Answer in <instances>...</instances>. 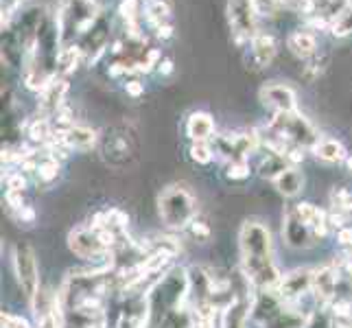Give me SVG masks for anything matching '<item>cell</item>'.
Instances as JSON below:
<instances>
[{
	"mask_svg": "<svg viewBox=\"0 0 352 328\" xmlns=\"http://www.w3.org/2000/svg\"><path fill=\"white\" fill-rule=\"evenodd\" d=\"M190 234L192 237H195L199 243H206V241H208L210 239V234H212V230L208 228V223H204V221H197V219H195V221H192L190 223Z\"/></svg>",
	"mask_w": 352,
	"mask_h": 328,
	"instance_id": "cell-31",
	"label": "cell"
},
{
	"mask_svg": "<svg viewBox=\"0 0 352 328\" xmlns=\"http://www.w3.org/2000/svg\"><path fill=\"white\" fill-rule=\"evenodd\" d=\"M99 18L101 14L94 0H62L55 22L59 46L77 44L79 38L83 40L94 29Z\"/></svg>",
	"mask_w": 352,
	"mask_h": 328,
	"instance_id": "cell-2",
	"label": "cell"
},
{
	"mask_svg": "<svg viewBox=\"0 0 352 328\" xmlns=\"http://www.w3.org/2000/svg\"><path fill=\"white\" fill-rule=\"evenodd\" d=\"M339 267L324 265L320 270H313V298L320 307H329L337 298V285H339Z\"/></svg>",
	"mask_w": 352,
	"mask_h": 328,
	"instance_id": "cell-10",
	"label": "cell"
},
{
	"mask_svg": "<svg viewBox=\"0 0 352 328\" xmlns=\"http://www.w3.org/2000/svg\"><path fill=\"white\" fill-rule=\"evenodd\" d=\"M11 267H14V276L16 283L22 291V296L27 298V302L35 300V296L40 294V267H38V256H35V250L29 243H16L14 252H11Z\"/></svg>",
	"mask_w": 352,
	"mask_h": 328,
	"instance_id": "cell-5",
	"label": "cell"
},
{
	"mask_svg": "<svg viewBox=\"0 0 352 328\" xmlns=\"http://www.w3.org/2000/svg\"><path fill=\"white\" fill-rule=\"evenodd\" d=\"M53 133H55V129H53L51 118H35L27 129L29 140L33 144H42V147L53 138Z\"/></svg>",
	"mask_w": 352,
	"mask_h": 328,
	"instance_id": "cell-23",
	"label": "cell"
},
{
	"mask_svg": "<svg viewBox=\"0 0 352 328\" xmlns=\"http://www.w3.org/2000/svg\"><path fill=\"white\" fill-rule=\"evenodd\" d=\"M241 272L245 274L254 291L276 289L280 283V270L274 259V243L270 228L261 221H245L239 232Z\"/></svg>",
	"mask_w": 352,
	"mask_h": 328,
	"instance_id": "cell-1",
	"label": "cell"
},
{
	"mask_svg": "<svg viewBox=\"0 0 352 328\" xmlns=\"http://www.w3.org/2000/svg\"><path fill=\"white\" fill-rule=\"evenodd\" d=\"M160 75H171L173 72V62L171 59H160V64H157V68H155Z\"/></svg>",
	"mask_w": 352,
	"mask_h": 328,
	"instance_id": "cell-38",
	"label": "cell"
},
{
	"mask_svg": "<svg viewBox=\"0 0 352 328\" xmlns=\"http://www.w3.org/2000/svg\"><path fill=\"white\" fill-rule=\"evenodd\" d=\"M252 175V166L248 160H232L226 166V177L230 182H245Z\"/></svg>",
	"mask_w": 352,
	"mask_h": 328,
	"instance_id": "cell-26",
	"label": "cell"
},
{
	"mask_svg": "<svg viewBox=\"0 0 352 328\" xmlns=\"http://www.w3.org/2000/svg\"><path fill=\"white\" fill-rule=\"evenodd\" d=\"M313 155L318 160L326 162V164H337V162H346L348 160V151L339 140L335 138H320L315 142V147L311 149Z\"/></svg>",
	"mask_w": 352,
	"mask_h": 328,
	"instance_id": "cell-18",
	"label": "cell"
},
{
	"mask_svg": "<svg viewBox=\"0 0 352 328\" xmlns=\"http://www.w3.org/2000/svg\"><path fill=\"white\" fill-rule=\"evenodd\" d=\"M337 243L342 248L352 250V226H344L342 230H337Z\"/></svg>",
	"mask_w": 352,
	"mask_h": 328,
	"instance_id": "cell-34",
	"label": "cell"
},
{
	"mask_svg": "<svg viewBox=\"0 0 352 328\" xmlns=\"http://www.w3.org/2000/svg\"><path fill=\"white\" fill-rule=\"evenodd\" d=\"M168 16H171V5L166 0H147V5H144V18H147V22L153 29L166 24Z\"/></svg>",
	"mask_w": 352,
	"mask_h": 328,
	"instance_id": "cell-22",
	"label": "cell"
},
{
	"mask_svg": "<svg viewBox=\"0 0 352 328\" xmlns=\"http://www.w3.org/2000/svg\"><path fill=\"white\" fill-rule=\"evenodd\" d=\"M16 217H18V221H22V223H35V210L31 208V206H24L22 210H18L16 212Z\"/></svg>",
	"mask_w": 352,
	"mask_h": 328,
	"instance_id": "cell-36",
	"label": "cell"
},
{
	"mask_svg": "<svg viewBox=\"0 0 352 328\" xmlns=\"http://www.w3.org/2000/svg\"><path fill=\"white\" fill-rule=\"evenodd\" d=\"M226 14L236 42H252L254 35L258 33V16H261L252 0H228Z\"/></svg>",
	"mask_w": 352,
	"mask_h": 328,
	"instance_id": "cell-6",
	"label": "cell"
},
{
	"mask_svg": "<svg viewBox=\"0 0 352 328\" xmlns=\"http://www.w3.org/2000/svg\"><path fill=\"white\" fill-rule=\"evenodd\" d=\"M3 328H31V324L20 318V315H14V313H3Z\"/></svg>",
	"mask_w": 352,
	"mask_h": 328,
	"instance_id": "cell-32",
	"label": "cell"
},
{
	"mask_svg": "<svg viewBox=\"0 0 352 328\" xmlns=\"http://www.w3.org/2000/svg\"><path fill=\"white\" fill-rule=\"evenodd\" d=\"M276 51H278V44H276V38L272 33H265V31H258L256 35L252 38L250 42V55H252V68L254 70H261V68H267L276 57Z\"/></svg>",
	"mask_w": 352,
	"mask_h": 328,
	"instance_id": "cell-14",
	"label": "cell"
},
{
	"mask_svg": "<svg viewBox=\"0 0 352 328\" xmlns=\"http://www.w3.org/2000/svg\"><path fill=\"white\" fill-rule=\"evenodd\" d=\"M346 166H348L350 171H352V155H348V160H346Z\"/></svg>",
	"mask_w": 352,
	"mask_h": 328,
	"instance_id": "cell-39",
	"label": "cell"
},
{
	"mask_svg": "<svg viewBox=\"0 0 352 328\" xmlns=\"http://www.w3.org/2000/svg\"><path fill=\"white\" fill-rule=\"evenodd\" d=\"M283 239H285L287 245L294 248V250H309V248L315 245V243H318V237H315L313 230L298 217L294 206H289L287 212H285V219H283Z\"/></svg>",
	"mask_w": 352,
	"mask_h": 328,
	"instance_id": "cell-9",
	"label": "cell"
},
{
	"mask_svg": "<svg viewBox=\"0 0 352 328\" xmlns=\"http://www.w3.org/2000/svg\"><path fill=\"white\" fill-rule=\"evenodd\" d=\"M7 190H14V193H24L27 190V175L22 171H16L7 175Z\"/></svg>",
	"mask_w": 352,
	"mask_h": 328,
	"instance_id": "cell-29",
	"label": "cell"
},
{
	"mask_svg": "<svg viewBox=\"0 0 352 328\" xmlns=\"http://www.w3.org/2000/svg\"><path fill=\"white\" fill-rule=\"evenodd\" d=\"M188 155L190 160L199 164V166H206L212 162L214 157V147H210V142H192L190 149H188Z\"/></svg>",
	"mask_w": 352,
	"mask_h": 328,
	"instance_id": "cell-25",
	"label": "cell"
},
{
	"mask_svg": "<svg viewBox=\"0 0 352 328\" xmlns=\"http://www.w3.org/2000/svg\"><path fill=\"white\" fill-rule=\"evenodd\" d=\"M53 140L57 144H62V147H66V149L88 151V149L94 147V142H96V131L90 129V127H83V125H72L66 131H55Z\"/></svg>",
	"mask_w": 352,
	"mask_h": 328,
	"instance_id": "cell-13",
	"label": "cell"
},
{
	"mask_svg": "<svg viewBox=\"0 0 352 328\" xmlns=\"http://www.w3.org/2000/svg\"><path fill=\"white\" fill-rule=\"evenodd\" d=\"M125 92L131 96V99H138V96L144 94V86H142L138 79H131V81L125 83Z\"/></svg>",
	"mask_w": 352,
	"mask_h": 328,
	"instance_id": "cell-35",
	"label": "cell"
},
{
	"mask_svg": "<svg viewBox=\"0 0 352 328\" xmlns=\"http://www.w3.org/2000/svg\"><path fill=\"white\" fill-rule=\"evenodd\" d=\"M331 201H333V210H342V212L352 210V193L348 188H333Z\"/></svg>",
	"mask_w": 352,
	"mask_h": 328,
	"instance_id": "cell-27",
	"label": "cell"
},
{
	"mask_svg": "<svg viewBox=\"0 0 352 328\" xmlns=\"http://www.w3.org/2000/svg\"><path fill=\"white\" fill-rule=\"evenodd\" d=\"M157 215L168 230H184L197 219V201L188 188L171 184L157 195Z\"/></svg>",
	"mask_w": 352,
	"mask_h": 328,
	"instance_id": "cell-3",
	"label": "cell"
},
{
	"mask_svg": "<svg viewBox=\"0 0 352 328\" xmlns=\"http://www.w3.org/2000/svg\"><path fill=\"white\" fill-rule=\"evenodd\" d=\"M68 248L72 250L75 256L90 263H103L114 259V252L103 245L96 230H92L90 226H79L72 230L68 234Z\"/></svg>",
	"mask_w": 352,
	"mask_h": 328,
	"instance_id": "cell-7",
	"label": "cell"
},
{
	"mask_svg": "<svg viewBox=\"0 0 352 328\" xmlns=\"http://www.w3.org/2000/svg\"><path fill=\"white\" fill-rule=\"evenodd\" d=\"M274 186L283 197H298L305 188V175L298 171V166H289L274 179Z\"/></svg>",
	"mask_w": 352,
	"mask_h": 328,
	"instance_id": "cell-19",
	"label": "cell"
},
{
	"mask_svg": "<svg viewBox=\"0 0 352 328\" xmlns=\"http://www.w3.org/2000/svg\"><path fill=\"white\" fill-rule=\"evenodd\" d=\"M155 35H157L160 40H168V38L173 35V27H171V24H162V27H157V29H155Z\"/></svg>",
	"mask_w": 352,
	"mask_h": 328,
	"instance_id": "cell-37",
	"label": "cell"
},
{
	"mask_svg": "<svg viewBox=\"0 0 352 328\" xmlns=\"http://www.w3.org/2000/svg\"><path fill=\"white\" fill-rule=\"evenodd\" d=\"M261 16H278L283 9V0H252Z\"/></svg>",
	"mask_w": 352,
	"mask_h": 328,
	"instance_id": "cell-28",
	"label": "cell"
},
{
	"mask_svg": "<svg viewBox=\"0 0 352 328\" xmlns=\"http://www.w3.org/2000/svg\"><path fill=\"white\" fill-rule=\"evenodd\" d=\"M274 291L285 305H300L302 298L313 294V270H296L283 276Z\"/></svg>",
	"mask_w": 352,
	"mask_h": 328,
	"instance_id": "cell-8",
	"label": "cell"
},
{
	"mask_svg": "<svg viewBox=\"0 0 352 328\" xmlns=\"http://www.w3.org/2000/svg\"><path fill=\"white\" fill-rule=\"evenodd\" d=\"M267 129H270L274 136L283 138L287 144H296V147H302V149H313L315 142L320 140L315 127L300 112L274 114Z\"/></svg>",
	"mask_w": 352,
	"mask_h": 328,
	"instance_id": "cell-4",
	"label": "cell"
},
{
	"mask_svg": "<svg viewBox=\"0 0 352 328\" xmlns=\"http://www.w3.org/2000/svg\"><path fill=\"white\" fill-rule=\"evenodd\" d=\"M83 57V51L79 44H70V46H59V53H57V64H55V70L57 75H70V72H75L77 66L81 64Z\"/></svg>",
	"mask_w": 352,
	"mask_h": 328,
	"instance_id": "cell-20",
	"label": "cell"
},
{
	"mask_svg": "<svg viewBox=\"0 0 352 328\" xmlns=\"http://www.w3.org/2000/svg\"><path fill=\"white\" fill-rule=\"evenodd\" d=\"M285 160L289 162V166H298L300 162H305V149L291 144V147L285 151Z\"/></svg>",
	"mask_w": 352,
	"mask_h": 328,
	"instance_id": "cell-33",
	"label": "cell"
},
{
	"mask_svg": "<svg viewBox=\"0 0 352 328\" xmlns=\"http://www.w3.org/2000/svg\"><path fill=\"white\" fill-rule=\"evenodd\" d=\"M59 171H62V164H59L57 157L53 155H44L40 164H38V171H35V177H38V182H42V184H51V182L57 179Z\"/></svg>",
	"mask_w": 352,
	"mask_h": 328,
	"instance_id": "cell-24",
	"label": "cell"
},
{
	"mask_svg": "<svg viewBox=\"0 0 352 328\" xmlns=\"http://www.w3.org/2000/svg\"><path fill=\"white\" fill-rule=\"evenodd\" d=\"M107 42H110V27H107V22L101 16L99 22L94 24V29L79 42V46L83 51V57L90 59V62H96V57L107 48Z\"/></svg>",
	"mask_w": 352,
	"mask_h": 328,
	"instance_id": "cell-15",
	"label": "cell"
},
{
	"mask_svg": "<svg viewBox=\"0 0 352 328\" xmlns=\"http://www.w3.org/2000/svg\"><path fill=\"white\" fill-rule=\"evenodd\" d=\"M66 92H68V81L62 77H53V81L40 92V112L42 118H53V114L59 107H64L66 103Z\"/></svg>",
	"mask_w": 352,
	"mask_h": 328,
	"instance_id": "cell-12",
	"label": "cell"
},
{
	"mask_svg": "<svg viewBox=\"0 0 352 328\" xmlns=\"http://www.w3.org/2000/svg\"><path fill=\"white\" fill-rule=\"evenodd\" d=\"M214 133V118L208 112H192L186 118V136L192 142H208Z\"/></svg>",
	"mask_w": 352,
	"mask_h": 328,
	"instance_id": "cell-16",
	"label": "cell"
},
{
	"mask_svg": "<svg viewBox=\"0 0 352 328\" xmlns=\"http://www.w3.org/2000/svg\"><path fill=\"white\" fill-rule=\"evenodd\" d=\"M307 66H305V79L313 81L315 77H320V72L326 64V59H318V55H313L311 59H307Z\"/></svg>",
	"mask_w": 352,
	"mask_h": 328,
	"instance_id": "cell-30",
	"label": "cell"
},
{
	"mask_svg": "<svg viewBox=\"0 0 352 328\" xmlns=\"http://www.w3.org/2000/svg\"><path fill=\"white\" fill-rule=\"evenodd\" d=\"M287 48L291 51V55H296L298 59H311L313 55H318V40L315 35L309 31H294L287 38Z\"/></svg>",
	"mask_w": 352,
	"mask_h": 328,
	"instance_id": "cell-17",
	"label": "cell"
},
{
	"mask_svg": "<svg viewBox=\"0 0 352 328\" xmlns=\"http://www.w3.org/2000/svg\"><path fill=\"white\" fill-rule=\"evenodd\" d=\"M289 168V162L285 160V155L283 153H276V151H270L267 149L265 155L261 157V162H258V175L265 177V179H276L278 175H280L283 171H287Z\"/></svg>",
	"mask_w": 352,
	"mask_h": 328,
	"instance_id": "cell-21",
	"label": "cell"
},
{
	"mask_svg": "<svg viewBox=\"0 0 352 328\" xmlns=\"http://www.w3.org/2000/svg\"><path fill=\"white\" fill-rule=\"evenodd\" d=\"M263 105H267L270 109H274V114L280 112H298V96L285 83H267V86L261 88L258 92Z\"/></svg>",
	"mask_w": 352,
	"mask_h": 328,
	"instance_id": "cell-11",
	"label": "cell"
}]
</instances>
